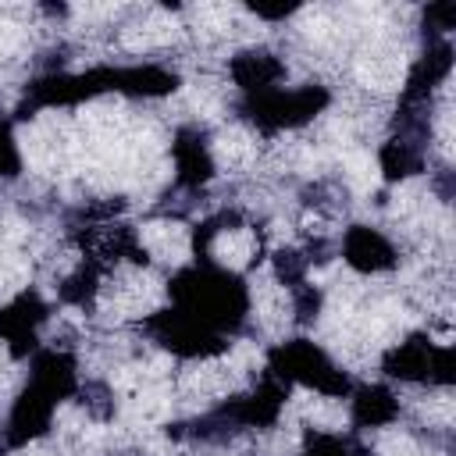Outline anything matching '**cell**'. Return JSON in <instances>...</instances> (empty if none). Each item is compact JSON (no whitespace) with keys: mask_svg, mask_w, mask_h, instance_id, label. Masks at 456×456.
Wrapping results in <instances>:
<instances>
[{"mask_svg":"<svg viewBox=\"0 0 456 456\" xmlns=\"http://www.w3.org/2000/svg\"><path fill=\"white\" fill-rule=\"evenodd\" d=\"M356 75L363 86L370 89H395L399 78H403V57L392 50V46H374L360 64H356Z\"/></svg>","mask_w":456,"mask_h":456,"instance_id":"6da1fadb","label":"cell"},{"mask_svg":"<svg viewBox=\"0 0 456 456\" xmlns=\"http://www.w3.org/2000/svg\"><path fill=\"white\" fill-rule=\"evenodd\" d=\"M142 242L153 256L160 260H182L189 253V235L182 224H171V221H153L142 228Z\"/></svg>","mask_w":456,"mask_h":456,"instance_id":"7a4b0ae2","label":"cell"},{"mask_svg":"<svg viewBox=\"0 0 456 456\" xmlns=\"http://www.w3.org/2000/svg\"><path fill=\"white\" fill-rule=\"evenodd\" d=\"M342 167H346V182H349L356 192H370V189L378 185V160H374L367 150L353 146V150L346 153Z\"/></svg>","mask_w":456,"mask_h":456,"instance_id":"3957f363","label":"cell"},{"mask_svg":"<svg viewBox=\"0 0 456 456\" xmlns=\"http://www.w3.org/2000/svg\"><path fill=\"white\" fill-rule=\"evenodd\" d=\"M253 139L242 132V128H228V132H221V139L214 142V153H217V160L221 164H228V167H235V164H246L249 157H253Z\"/></svg>","mask_w":456,"mask_h":456,"instance_id":"277c9868","label":"cell"},{"mask_svg":"<svg viewBox=\"0 0 456 456\" xmlns=\"http://www.w3.org/2000/svg\"><path fill=\"white\" fill-rule=\"evenodd\" d=\"M214 253H217L221 264L242 267V264L253 256V235H249V232H224V235H217Z\"/></svg>","mask_w":456,"mask_h":456,"instance_id":"5b68a950","label":"cell"}]
</instances>
